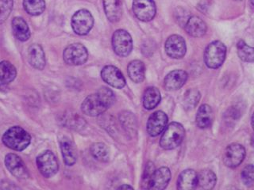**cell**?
Wrapping results in <instances>:
<instances>
[{"mask_svg":"<svg viewBox=\"0 0 254 190\" xmlns=\"http://www.w3.org/2000/svg\"><path fill=\"white\" fill-rule=\"evenodd\" d=\"M91 153L92 156L102 162H107L109 160V150L104 143L102 142H96L91 146Z\"/></svg>","mask_w":254,"mask_h":190,"instance_id":"31","label":"cell"},{"mask_svg":"<svg viewBox=\"0 0 254 190\" xmlns=\"http://www.w3.org/2000/svg\"><path fill=\"white\" fill-rule=\"evenodd\" d=\"M14 6V0H0V24L6 22Z\"/></svg>","mask_w":254,"mask_h":190,"instance_id":"34","label":"cell"},{"mask_svg":"<svg viewBox=\"0 0 254 190\" xmlns=\"http://www.w3.org/2000/svg\"><path fill=\"white\" fill-rule=\"evenodd\" d=\"M101 77L108 85L118 89H121L126 85V79L123 73L115 66L108 65L103 67Z\"/></svg>","mask_w":254,"mask_h":190,"instance_id":"13","label":"cell"},{"mask_svg":"<svg viewBox=\"0 0 254 190\" xmlns=\"http://www.w3.org/2000/svg\"><path fill=\"white\" fill-rule=\"evenodd\" d=\"M200 99V93L197 90H189L187 91L184 97V103L186 109H193Z\"/></svg>","mask_w":254,"mask_h":190,"instance_id":"33","label":"cell"},{"mask_svg":"<svg viewBox=\"0 0 254 190\" xmlns=\"http://www.w3.org/2000/svg\"><path fill=\"white\" fill-rule=\"evenodd\" d=\"M103 9L110 22H119L122 17V3L120 0H103Z\"/></svg>","mask_w":254,"mask_h":190,"instance_id":"22","label":"cell"},{"mask_svg":"<svg viewBox=\"0 0 254 190\" xmlns=\"http://www.w3.org/2000/svg\"><path fill=\"white\" fill-rule=\"evenodd\" d=\"M226 47L220 41H214L209 44L204 53V61L209 68L217 69L224 63Z\"/></svg>","mask_w":254,"mask_h":190,"instance_id":"4","label":"cell"},{"mask_svg":"<svg viewBox=\"0 0 254 190\" xmlns=\"http://www.w3.org/2000/svg\"><path fill=\"white\" fill-rule=\"evenodd\" d=\"M216 182V175L212 170L205 169L198 174L196 188L204 190H212Z\"/></svg>","mask_w":254,"mask_h":190,"instance_id":"23","label":"cell"},{"mask_svg":"<svg viewBox=\"0 0 254 190\" xmlns=\"http://www.w3.org/2000/svg\"><path fill=\"white\" fill-rule=\"evenodd\" d=\"M2 142L11 150L22 151L27 148L31 142V137L25 129L19 126L11 127L4 133Z\"/></svg>","mask_w":254,"mask_h":190,"instance_id":"2","label":"cell"},{"mask_svg":"<svg viewBox=\"0 0 254 190\" xmlns=\"http://www.w3.org/2000/svg\"><path fill=\"white\" fill-rule=\"evenodd\" d=\"M165 49L167 55L173 59H181L186 53V43L180 35H172L166 40Z\"/></svg>","mask_w":254,"mask_h":190,"instance_id":"10","label":"cell"},{"mask_svg":"<svg viewBox=\"0 0 254 190\" xmlns=\"http://www.w3.org/2000/svg\"><path fill=\"white\" fill-rule=\"evenodd\" d=\"M242 180L246 186H250L254 184V166L252 164L246 166L243 170H242Z\"/></svg>","mask_w":254,"mask_h":190,"instance_id":"36","label":"cell"},{"mask_svg":"<svg viewBox=\"0 0 254 190\" xmlns=\"http://www.w3.org/2000/svg\"><path fill=\"white\" fill-rule=\"evenodd\" d=\"M161 99V92L157 87H148L143 95V105L145 109L151 110L159 105Z\"/></svg>","mask_w":254,"mask_h":190,"instance_id":"27","label":"cell"},{"mask_svg":"<svg viewBox=\"0 0 254 190\" xmlns=\"http://www.w3.org/2000/svg\"><path fill=\"white\" fill-rule=\"evenodd\" d=\"M170 178V170L168 167H161L158 170H155L149 190H165L169 184Z\"/></svg>","mask_w":254,"mask_h":190,"instance_id":"16","label":"cell"},{"mask_svg":"<svg viewBox=\"0 0 254 190\" xmlns=\"http://www.w3.org/2000/svg\"><path fill=\"white\" fill-rule=\"evenodd\" d=\"M214 118L211 107L208 105H201L196 115V125L199 129H207L211 125Z\"/></svg>","mask_w":254,"mask_h":190,"instance_id":"26","label":"cell"},{"mask_svg":"<svg viewBox=\"0 0 254 190\" xmlns=\"http://www.w3.org/2000/svg\"><path fill=\"white\" fill-rule=\"evenodd\" d=\"M17 76V70L11 63L8 61L0 62V87H6L14 81Z\"/></svg>","mask_w":254,"mask_h":190,"instance_id":"24","label":"cell"},{"mask_svg":"<svg viewBox=\"0 0 254 190\" xmlns=\"http://www.w3.org/2000/svg\"><path fill=\"white\" fill-rule=\"evenodd\" d=\"M119 120L121 122L122 126L128 133H133L136 132L137 129V121L134 115L129 112H123L119 115Z\"/></svg>","mask_w":254,"mask_h":190,"instance_id":"30","label":"cell"},{"mask_svg":"<svg viewBox=\"0 0 254 190\" xmlns=\"http://www.w3.org/2000/svg\"><path fill=\"white\" fill-rule=\"evenodd\" d=\"M94 26L92 14L87 10L75 12L71 18V27L78 35H86L91 31Z\"/></svg>","mask_w":254,"mask_h":190,"instance_id":"7","label":"cell"},{"mask_svg":"<svg viewBox=\"0 0 254 190\" xmlns=\"http://www.w3.org/2000/svg\"><path fill=\"white\" fill-rule=\"evenodd\" d=\"M118 189H119V190H124V189H131V190H133V187L129 186V185H123V186H119Z\"/></svg>","mask_w":254,"mask_h":190,"instance_id":"37","label":"cell"},{"mask_svg":"<svg viewBox=\"0 0 254 190\" xmlns=\"http://www.w3.org/2000/svg\"><path fill=\"white\" fill-rule=\"evenodd\" d=\"M64 60L71 66L83 65L88 59L85 46L80 43H73L66 48L63 54Z\"/></svg>","mask_w":254,"mask_h":190,"instance_id":"6","label":"cell"},{"mask_svg":"<svg viewBox=\"0 0 254 190\" xmlns=\"http://www.w3.org/2000/svg\"><path fill=\"white\" fill-rule=\"evenodd\" d=\"M238 55L242 60L253 63L254 59V48L248 46L244 41H239L237 45Z\"/></svg>","mask_w":254,"mask_h":190,"instance_id":"32","label":"cell"},{"mask_svg":"<svg viewBox=\"0 0 254 190\" xmlns=\"http://www.w3.org/2000/svg\"><path fill=\"white\" fill-rule=\"evenodd\" d=\"M28 58L30 65L35 69L43 70L46 66V57L43 48L39 44H33L28 50Z\"/></svg>","mask_w":254,"mask_h":190,"instance_id":"17","label":"cell"},{"mask_svg":"<svg viewBox=\"0 0 254 190\" xmlns=\"http://www.w3.org/2000/svg\"><path fill=\"white\" fill-rule=\"evenodd\" d=\"M185 30L191 37L201 38L206 34L207 26L199 17L193 16L185 24Z\"/></svg>","mask_w":254,"mask_h":190,"instance_id":"21","label":"cell"},{"mask_svg":"<svg viewBox=\"0 0 254 190\" xmlns=\"http://www.w3.org/2000/svg\"><path fill=\"white\" fill-rule=\"evenodd\" d=\"M185 135V131L182 125L172 122L164 130L160 145L165 150H173L181 144Z\"/></svg>","mask_w":254,"mask_h":190,"instance_id":"3","label":"cell"},{"mask_svg":"<svg viewBox=\"0 0 254 190\" xmlns=\"http://www.w3.org/2000/svg\"><path fill=\"white\" fill-rule=\"evenodd\" d=\"M198 174L194 170L188 169L180 174L177 180V189L181 190H191L196 189Z\"/></svg>","mask_w":254,"mask_h":190,"instance_id":"20","label":"cell"},{"mask_svg":"<svg viewBox=\"0 0 254 190\" xmlns=\"http://www.w3.org/2000/svg\"><path fill=\"white\" fill-rule=\"evenodd\" d=\"M60 147L64 163L67 166H73L77 159V154L73 142H71L69 138L64 137L60 140Z\"/></svg>","mask_w":254,"mask_h":190,"instance_id":"18","label":"cell"},{"mask_svg":"<svg viewBox=\"0 0 254 190\" xmlns=\"http://www.w3.org/2000/svg\"><path fill=\"white\" fill-rule=\"evenodd\" d=\"M246 156L244 146L238 143H233L227 146L223 155V162L227 167L235 168L243 162Z\"/></svg>","mask_w":254,"mask_h":190,"instance_id":"11","label":"cell"},{"mask_svg":"<svg viewBox=\"0 0 254 190\" xmlns=\"http://www.w3.org/2000/svg\"><path fill=\"white\" fill-rule=\"evenodd\" d=\"M188 74L182 70H175L166 75L164 81L167 91H176L182 87L186 83Z\"/></svg>","mask_w":254,"mask_h":190,"instance_id":"15","label":"cell"},{"mask_svg":"<svg viewBox=\"0 0 254 190\" xmlns=\"http://www.w3.org/2000/svg\"><path fill=\"white\" fill-rule=\"evenodd\" d=\"M168 117L162 111H157L151 115L147 123V131L151 137H157L166 128Z\"/></svg>","mask_w":254,"mask_h":190,"instance_id":"14","label":"cell"},{"mask_svg":"<svg viewBox=\"0 0 254 190\" xmlns=\"http://www.w3.org/2000/svg\"><path fill=\"white\" fill-rule=\"evenodd\" d=\"M155 170L156 169H155V166L153 162H149L147 163L144 173H143L141 188L144 190H149V185H150Z\"/></svg>","mask_w":254,"mask_h":190,"instance_id":"35","label":"cell"},{"mask_svg":"<svg viewBox=\"0 0 254 190\" xmlns=\"http://www.w3.org/2000/svg\"><path fill=\"white\" fill-rule=\"evenodd\" d=\"M127 71H128L129 77L134 83H141L145 79V64L141 60H133L130 62L128 65Z\"/></svg>","mask_w":254,"mask_h":190,"instance_id":"28","label":"cell"},{"mask_svg":"<svg viewBox=\"0 0 254 190\" xmlns=\"http://www.w3.org/2000/svg\"><path fill=\"white\" fill-rule=\"evenodd\" d=\"M112 47L116 55L127 57L133 50V39L130 34L124 30H118L112 36Z\"/></svg>","mask_w":254,"mask_h":190,"instance_id":"5","label":"cell"},{"mask_svg":"<svg viewBox=\"0 0 254 190\" xmlns=\"http://www.w3.org/2000/svg\"><path fill=\"white\" fill-rule=\"evenodd\" d=\"M115 101L113 91L108 87H102L97 92L89 95L82 103L81 109L84 114L97 117L113 105Z\"/></svg>","mask_w":254,"mask_h":190,"instance_id":"1","label":"cell"},{"mask_svg":"<svg viewBox=\"0 0 254 190\" xmlns=\"http://www.w3.org/2000/svg\"><path fill=\"white\" fill-rule=\"evenodd\" d=\"M36 162L40 173L46 178H51L58 171V160L50 150H46L40 154Z\"/></svg>","mask_w":254,"mask_h":190,"instance_id":"8","label":"cell"},{"mask_svg":"<svg viewBox=\"0 0 254 190\" xmlns=\"http://www.w3.org/2000/svg\"><path fill=\"white\" fill-rule=\"evenodd\" d=\"M5 164L8 170L16 178L26 179L30 176L27 167L22 158L17 154H8L5 158Z\"/></svg>","mask_w":254,"mask_h":190,"instance_id":"12","label":"cell"},{"mask_svg":"<svg viewBox=\"0 0 254 190\" xmlns=\"http://www.w3.org/2000/svg\"><path fill=\"white\" fill-rule=\"evenodd\" d=\"M23 7L30 15L38 16L46 9V2L45 0H23Z\"/></svg>","mask_w":254,"mask_h":190,"instance_id":"29","label":"cell"},{"mask_svg":"<svg viewBox=\"0 0 254 190\" xmlns=\"http://www.w3.org/2000/svg\"><path fill=\"white\" fill-rule=\"evenodd\" d=\"M236 1H242V0H236Z\"/></svg>","mask_w":254,"mask_h":190,"instance_id":"38","label":"cell"},{"mask_svg":"<svg viewBox=\"0 0 254 190\" xmlns=\"http://www.w3.org/2000/svg\"><path fill=\"white\" fill-rule=\"evenodd\" d=\"M60 122L67 129H73L75 131L82 130L86 126V121L83 117H80L78 113L67 111L60 118Z\"/></svg>","mask_w":254,"mask_h":190,"instance_id":"19","label":"cell"},{"mask_svg":"<svg viewBox=\"0 0 254 190\" xmlns=\"http://www.w3.org/2000/svg\"><path fill=\"white\" fill-rule=\"evenodd\" d=\"M133 10L137 19L145 22L152 21L157 13L153 0H133Z\"/></svg>","mask_w":254,"mask_h":190,"instance_id":"9","label":"cell"},{"mask_svg":"<svg viewBox=\"0 0 254 190\" xmlns=\"http://www.w3.org/2000/svg\"><path fill=\"white\" fill-rule=\"evenodd\" d=\"M12 29L16 38L21 42H26L30 39V28L23 18L20 17L14 18L12 21Z\"/></svg>","mask_w":254,"mask_h":190,"instance_id":"25","label":"cell"}]
</instances>
